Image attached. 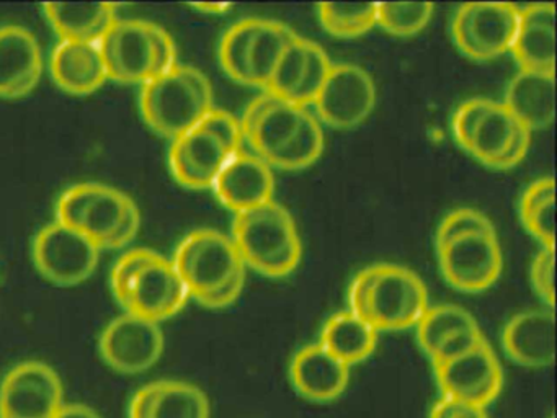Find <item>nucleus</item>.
<instances>
[{
  "mask_svg": "<svg viewBox=\"0 0 557 418\" xmlns=\"http://www.w3.org/2000/svg\"><path fill=\"white\" fill-rule=\"evenodd\" d=\"M139 108L152 131L174 140L213 110V87L194 65L177 64L143 84Z\"/></svg>",
  "mask_w": 557,
  "mask_h": 418,
  "instance_id": "nucleus-1",
  "label": "nucleus"
},
{
  "mask_svg": "<svg viewBox=\"0 0 557 418\" xmlns=\"http://www.w3.org/2000/svg\"><path fill=\"white\" fill-rule=\"evenodd\" d=\"M231 238L244 265L265 276H286L301 261L298 229L288 209L276 201L237 212Z\"/></svg>",
  "mask_w": 557,
  "mask_h": 418,
  "instance_id": "nucleus-2",
  "label": "nucleus"
},
{
  "mask_svg": "<svg viewBox=\"0 0 557 418\" xmlns=\"http://www.w3.org/2000/svg\"><path fill=\"white\" fill-rule=\"evenodd\" d=\"M195 299L213 293L246 271L233 238L214 229H198L178 244L172 260Z\"/></svg>",
  "mask_w": 557,
  "mask_h": 418,
  "instance_id": "nucleus-3",
  "label": "nucleus"
},
{
  "mask_svg": "<svg viewBox=\"0 0 557 418\" xmlns=\"http://www.w3.org/2000/svg\"><path fill=\"white\" fill-rule=\"evenodd\" d=\"M520 25V9L508 2H469L459 7L451 33L462 54L488 61L510 51Z\"/></svg>",
  "mask_w": 557,
  "mask_h": 418,
  "instance_id": "nucleus-4",
  "label": "nucleus"
},
{
  "mask_svg": "<svg viewBox=\"0 0 557 418\" xmlns=\"http://www.w3.org/2000/svg\"><path fill=\"white\" fill-rule=\"evenodd\" d=\"M102 248L79 229L54 221L45 225L34 241V261L51 283L76 286L92 276Z\"/></svg>",
  "mask_w": 557,
  "mask_h": 418,
  "instance_id": "nucleus-5",
  "label": "nucleus"
},
{
  "mask_svg": "<svg viewBox=\"0 0 557 418\" xmlns=\"http://www.w3.org/2000/svg\"><path fill=\"white\" fill-rule=\"evenodd\" d=\"M429 309V293L419 274L399 265L380 263L368 297V322L376 330L417 325Z\"/></svg>",
  "mask_w": 557,
  "mask_h": 418,
  "instance_id": "nucleus-6",
  "label": "nucleus"
},
{
  "mask_svg": "<svg viewBox=\"0 0 557 418\" xmlns=\"http://www.w3.org/2000/svg\"><path fill=\"white\" fill-rule=\"evenodd\" d=\"M64 404L63 382L47 362H18L0 382V418H57Z\"/></svg>",
  "mask_w": 557,
  "mask_h": 418,
  "instance_id": "nucleus-7",
  "label": "nucleus"
},
{
  "mask_svg": "<svg viewBox=\"0 0 557 418\" xmlns=\"http://www.w3.org/2000/svg\"><path fill=\"white\" fill-rule=\"evenodd\" d=\"M164 346L161 325L132 312L115 317L99 340L103 361L122 374L148 371L161 359Z\"/></svg>",
  "mask_w": 557,
  "mask_h": 418,
  "instance_id": "nucleus-8",
  "label": "nucleus"
},
{
  "mask_svg": "<svg viewBox=\"0 0 557 418\" xmlns=\"http://www.w3.org/2000/svg\"><path fill=\"white\" fill-rule=\"evenodd\" d=\"M318 120L337 130H351L363 123L376 104V85L360 65L338 62L314 100Z\"/></svg>",
  "mask_w": 557,
  "mask_h": 418,
  "instance_id": "nucleus-9",
  "label": "nucleus"
},
{
  "mask_svg": "<svg viewBox=\"0 0 557 418\" xmlns=\"http://www.w3.org/2000/svg\"><path fill=\"white\" fill-rule=\"evenodd\" d=\"M436 250L443 276L462 293H481L500 276L504 261L495 232L461 235Z\"/></svg>",
  "mask_w": 557,
  "mask_h": 418,
  "instance_id": "nucleus-10",
  "label": "nucleus"
},
{
  "mask_svg": "<svg viewBox=\"0 0 557 418\" xmlns=\"http://www.w3.org/2000/svg\"><path fill=\"white\" fill-rule=\"evenodd\" d=\"M154 23L116 20L99 41L107 74L122 84H146L156 75Z\"/></svg>",
  "mask_w": 557,
  "mask_h": 418,
  "instance_id": "nucleus-11",
  "label": "nucleus"
},
{
  "mask_svg": "<svg viewBox=\"0 0 557 418\" xmlns=\"http://www.w3.org/2000/svg\"><path fill=\"white\" fill-rule=\"evenodd\" d=\"M436 379L445 397L487 407L500 394L504 372L487 342L453 361L436 366Z\"/></svg>",
  "mask_w": 557,
  "mask_h": 418,
  "instance_id": "nucleus-12",
  "label": "nucleus"
},
{
  "mask_svg": "<svg viewBox=\"0 0 557 418\" xmlns=\"http://www.w3.org/2000/svg\"><path fill=\"white\" fill-rule=\"evenodd\" d=\"M188 297L190 293L172 261L158 254L133 278L123 307L159 323L181 312Z\"/></svg>",
  "mask_w": 557,
  "mask_h": 418,
  "instance_id": "nucleus-13",
  "label": "nucleus"
},
{
  "mask_svg": "<svg viewBox=\"0 0 557 418\" xmlns=\"http://www.w3.org/2000/svg\"><path fill=\"white\" fill-rule=\"evenodd\" d=\"M234 153L213 134L195 126L174 139L169 165L181 185L191 189L213 188L214 180Z\"/></svg>",
  "mask_w": 557,
  "mask_h": 418,
  "instance_id": "nucleus-14",
  "label": "nucleus"
},
{
  "mask_svg": "<svg viewBox=\"0 0 557 418\" xmlns=\"http://www.w3.org/2000/svg\"><path fill=\"white\" fill-rule=\"evenodd\" d=\"M214 193L234 212L247 211L273 201L275 179L272 167L257 153L240 149L234 153L214 180Z\"/></svg>",
  "mask_w": 557,
  "mask_h": 418,
  "instance_id": "nucleus-15",
  "label": "nucleus"
},
{
  "mask_svg": "<svg viewBox=\"0 0 557 418\" xmlns=\"http://www.w3.org/2000/svg\"><path fill=\"white\" fill-rule=\"evenodd\" d=\"M44 74V56L30 29L0 26V98L15 100L34 91Z\"/></svg>",
  "mask_w": 557,
  "mask_h": 418,
  "instance_id": "nucleus-16",
  "label": "nucleus"
},
{
  "mask_svg": "<svg viewBox=\"0 0 557 418\" xmlns=\"http://www.w3.org/2000/svg\"><path fill=\"white\" fill-rule=\"evenodd\" d=\"M508 358L524 368H549L556 359L554 309H531L508 320L502 332Z\"/></svg>",
  "mask_w": 557,
  "mask_h": 418,
  "instance_id": "nucleus-17",
  "label": "nucleus"
},
{
  "mask_svg": "<svg viewBox=\"0 0 557 418\" xmlns=\"http://www.w3.org/2000/svg\"><path fill=\"white\" fill-rule=\"evenodd\" d=\"M289 378L302 397L312 402H331L347 389L350 366L335 358L321 343H315L296 353Z\"/></svg>",
  "mask_w": 557,
  "mask_h": 418,
  "instance_id": "nucleus-18",
  "label": "nucleus"
},
{
  "mask_svg": "<svg viewBox=\"0 0 557 418\" xmlns=\"http://www.w3.org/2000/svg\"><path fill=\"white\" fill-rule=\"evenodd\" d=\"M524 71L556 72V5L531 3L520 10V25L510 49Z\"/></svg>",
  "mask_w": 557,
  "mask_h": 418,
  "instance_id": "nucleus-19",
  "label": "nucleus"
},
{
  "mask_svg": "<svg viewBox=\"0 0 557 418\" xmlns=\"http://www.w3.org/2000/svg\"><path fill=\"white\" fill-rule=\"evenodd\" d=\"M50 71L58 87L73 95L94 94L109 81L99 42L61 39L51 52Z\"/></svg>",
  "mask_w": 557,
  "mask_h": 418,
  "instance_id": "nucleus-20",
  "label": "nucleus"
},
{
  "mask_svg": "<svg viewBox=\"0 0 557 418\" xmlns=\"http://www.w3.org/2000/svg\"><path fill=\"white\" fill-rule=\"evenodd\" d=\"M504 107L533 133L556 118V72L524 71L508 82Z\"/></svg>",
  "mask_w": 557,
  "mask_h": 418,
  "instance_id": "nucleus-21",
  "label": "nucleus"
},
{
  "mask_svg": "<svg viewBox=\"0 0 557 418\" xmlns=\"http://www.w3.org/2000/svg\"><path fill=\"white\" fill-rule=\"evenodd\" d=\"M119 3L67 2L45 3L48 22L61 39L99 42L116 22Z\"/></svg>",
  "mask_w": 557,
  "mask_h": 418,
  "instance_id": "nucleus-22",
  "label": "nucleus"
},
{
  "mask_svg": "<svg viewBox=\"0 0 557 418\" xmlns=\"http://www.w3.org/2000/svg\"><path fill=\"white\" fill-rule=\"evenodd\" d=\"M308 111L306 107L278 98L257 121L244 140L250 144L253 153L272 167L273 160L288 146Z\"/></svg>",
  "mask_w": 557,
  "mask_h": 418,
  "instance_id": "nucleus-23",
  "label": "nucleus"
},
{
  "mask_svg": "<svg viewBox=\"0 0 557 418\" xmlns=\"http://www.w3.org/2000/svg\"><path fill=\"white\" fill-rule=\"evenodd\" d=\"M319 343L345 365H357L376 348L377 330L363 317L344 310L325 322Z\"/></svg>",
  "mask_w": 557,
  "mask_h": 418,
  "instance_id": "nucleus-24",
  "label": "nucleus"
},
{
  "mask_svg": "<svg viewBox=\"0 0 557 418\" xmlns=\"http://www.w3.org/2000/svg\"><path fill=\"white\" fill-rule=\"evenodd\" d=\"M521 126L523 124L504 107V103L492 101L472 134L468 152L484 165L497 169L498 162L510 149Z\"/></svg>",
  "mask_w": 557,
  "mask_h": 418,
  "instance_id": "nucleus-25",
  "label": "nucleus"
},
{
  "mask_svg": "<svg viewBox=\"0 0 557 418\" xmlns=\"http://www.w3.org/2000/svg\"><path fill=\"white\" fill-rule=\"evenodd\" d=\"M132 201L133 199L120 189L97 183L92 198L81 219L79 231L103 250L119 231Z\"/></svg>",
  "mask_w": 557,
  "mask_h": 418,
  "instance_id": "nucleus-26",
  "label": "nucleus"
},
{
  "mask_svg": "<svg viewBox=\"0 0 557 418\" xmlns=\"http://www.w3.org/2000/svg\"><path fill=\"white\" fill-rule=\"evenodd\" d=\"M298 38L285 23L260 19L249 52V85L265 90L283 52Z\"/></svg>",
  "mask_w": 557,
  "mask_h": 418,
  "instance_id": "nucleus-27",
  "label": "nucleus"
},
{
  "mask_svg": "<svg viewBox=\"0 0 557 418\" xmlns=\"http://www.w3.org/2000/svg\"><path fill=\"white\" fill-rule=\"evenodd\" d=\"M210 401L197 385L184 381L156 382L149 418H210Z\"/></svg>",
  "mask_w": 557,
  "mask_h": 418,
  "instance_id": "nucleus-28",
  "label": "nucleus"
},
{
  "mask_svg": "<svg viewBox=\"0 0 557 418\" xmlns=\"http://www.w3.org/2000/svg\"><path fill=\"white\" fill-rule=\"evenodd\" d=\"M478 327L474 317L459 306L443 304L429 307L422 319L417 322V340L426 355H432L436 346L453 333L462 329Z\"/></svg>",
  "mask_w": 557,
  "mask_h": 418,
  "instance_id": "nucleus-29",
  "label": "nucleus"
},
{
  "mask_svg": "<svg viewBox=\"0 0 557 418\" xmlns=\"http://www.w3.org/2000/svg\"><path fill=\"white\" fill-rule=\"evenodd\" d=\"M260 19L233 23L220 42V62L224 72L239 84L249 85V52L259 29Z\"/></svg>",
  "mask_w": 557,
  "mask_h": 418,
  "instance_id": "nucleus-30",
  "label": "nucleus"
},
{
  "mask_svg": "<svg viewBox=\"0 0 557 418\" xmlns=\"http://www.w3.org/2000/svg\"><path fill=\"white\" fill-rule=\"evenodd\" d=\"M319 20L331 35L357 38L376 25V3H319Z\"/></svg>",
  "mask_w": 557,
  "mask_h": 418,
  "instance_id": "nucleus-31",
  "label": "nucleus"
},
{
  "mask_svg": "<svg viewBox=\"0 0 557 418\" xmlns=\"http://www.w3.org/2000/svg\"><path fill=\"white\" fill-rule=\"evenodd\" d=\"M324 150V133L318 118L308 111L288 146L273 160L272 165L282 170H302L312 165Z\"/></svg>",
  "mask_w": 557,
  "mask_h": 418,
  "instance_id": "nucleus-32",
  "label": "nucleus"
},
{
  "mask_svg": "<svg viewBox=\"0 0 557 418\" xmlns=\"http://www.w3.org/2000/svg\"><path fill=\"white\" fill-rule=\"evenodd\" d=\"M433 9L430 2L376 3V25L391 35L413 36L429 25Z\"/></svg>",
  "mask_w": 557,
  "mask_h": 418,
  "instance_id": "nucleus-33",
  "label": "nucleus"
},
{
  "mask_svg": "<svg viewBox=\"0 0 557 418\" xmlns=\"http://www.w3.org/2000/svg\"><path fill=\"white\" fill-rule=\"evenodd\" d=\"M331 69L332 62L327 52L321 46L308 39L305 69H302L301 78H299L295 90L289 95L288 101L306 108L314 103L315 97L321 91Z\"/></svg>",
  "mask_w": 557,
  "mask_h": 418,
  "instance_id": "nucleus-34",
  "label": "nucleus"
},
{
  "mask_svg": "<svg viewBox=\"0 0 557 418\" xmlns=\"http://www.w3.org/2000/svg\"><path fill=\"white\" fill-rule=\"evenodd\" d=\"M306 45H308V39L298 36L286 48V51L280 58L278 64H276L275 71H273L272 77H270L269 84H267V91L288 101L289 95L298 85L302 69H305Z\"/></svg>",
  "mask_w": 557,
  "mask_h": 418,
  "instance_id": "nucleus-35",
  "label": "nucleus"
},
{
  "mask_svg": "<svg viewBox=\"0 0 557 418\" xmlns=\"http://www.w3.org/2000/svg\"><path fill=\"white\" fill-rule=\"evenodd\" d=\"M472 232H495L494 224L487 216L472 208L456 209L449 212L438 231H436V248L443 247L448 242L461 237V235L472 234Z\"/></svg>",
  "mask_w": 557,
  "mask_h": 418,
  "instance_id": "nucleus-36",
  "label": "nucleus"
},
{
  "mask_svg": "<svg viewBox=\"0 0 557 418\" xmlns=\"http://www.w3.org/2000/svg\"><path fill=\"white\" fill-rule=\"evenodd\" d=\"M156 255L158 251L149 250V248H133L116 260L112 274H110V284H112L113 296L122 306H125L126 294H128L133 278Z\"/></svg>",
  "mask_w": 557,
  "mask_h": 418,
  "instance_id": "nucleus-37",
  "label": "nucleus"
},
{
  "mask_svg": "<svg viewBox=\"0 0 557 418\" xmlns=\"http://www.w3.org/2000/svg\"><path fill=\"white\" fill-rule=\"evenodd\" d=\"M487 342L484 333L478 327H471V329L458 330V332L449 335L448 339L443 340L435 352L430 355L432 358L433 366H442L445 362L453 361V359L459 358V356L466 355V353L472 352V349L479 348Z\"/></svg>",
  "mask_w": 557,
  "mask_h": 418,
  "instance_id": "nucleus-38",
  "label": "nucleus"
},
{
  "mask_svg": "<svg viewBox=\"0 0 557 418\" xmlns=\"http://www.w3.org/2000/svg\"><path fill=\"white\" fill-rule=\"evenodd\" d=\"M97 183H77L70 186L58 199L57 221L70 228L79 229L84 211L92 198Z\"/></svg>",
  "mask_w": 557,
  "mask_h": 418,
  "instance_id": "nucleus-39",
  "label": "nucleus"
},
{
  "mask_svg": "<svg viewBox=\"0 0 557 418\" xmlns=\"http://www.w3.org/2000/svg\"><path fill=\"white\" fill-rule=\"evenodd\" d=\"M208 133L220 139L231 152H239L243 149L244 137L240 131V123L236 116L224 110H213L205 114L203 120L197 124Z\"/></svg>",
  "mask_w": 557,
  "mask_h": 418,
  "instance_id": "nucleus-40",
  "label": "nucleus"
},
{
  "mask_svg": "<svg viewBox=\"0 0 557 418\" xmlns=\"http://www.w3.org/2000/svg\"><path fill=\"white\" fill-rule=\"evenodd\" d=\"M491 103L492 100L488 98H471V100L459 104L455 116H453V134L462 149L468 150L472 134Z\"/></svg>",
  "mask_w": 557,
  "mask_h": 418,
  "instance_id": "nucleus-41",
  "label": "nucleus"
},
{
  "mask_svg": "<svg viewBox=\"0 0 557 418\" xmlns=\"http://www.w3.org/2000/svg\"><path fill=\"white\" fill-rule=\"evenodd\" d=\"M520 218L527 231L537 238L543 247H554V235H556V231H554L556 229V201L554 199L520 214Z\"/></svg>",
  "mask_w": 557,
  "mask_h": 418,
  "instance_id": "nucleus-42",
  "label": "nucleus"
},
{
  "mask_svg": "<svg viewBox=\"0 0 557 418\" xmlns=\"http://www.w3.org/2000/svg\"><path fill=\"white\" fill-rule=\"evenodd\" d=\"M531 283L541 299L554 309V247H543L531 263Z\"/></svg>",
  "mask_w": 557,
  "mask_h": 418,
  "instance_id": "nucleus-43",
  "label": "nucleus"
},
{
  "mask_svg": "<svg viewBox=\"0 0 557 418\" xmlns=\"http://www.w3.org/2000/svg\"><path fill=\"white\" fill-rule=\"evenodd\" d=\"M377 271H380V265H371V267L364 268L354 278L350 287H348V306H350L348 310L367 320L368 297H370V291L373 287L374 280H376Z\"/></svg>",
  "mask_w": 557,
  "mask_h": 418,
  "instance_id": "nucleus-44",
  "label": "nucleus"
},
{
  "mask_svg": "<svg viewBox=\"0 0 557 418\" xmlns=\"http://www.w3.org/2000/svg\"><path fill=\"white\" fill-rule=\"evenodd\" d=\"M152 35H154L156 48V75L164 74L171 71L172 67L178 64L177 62V48H175L174 39L172 36L162 28L161 25H152Z\"/></svg>",
  "mask_w": 557,
  "mask_h": 418,
  "instance_id": "nucleus-45",
  "label": "nucleus"
},
{
  "mask_svg": "<svg viewBox=\"0 0 557 418\" xmlns=\"http://www.w3.org/2000/svg\"><path fill=\"white\" fill-rule=\"evenodd\" d=\"M430 418H488V415L484 407L443 395L433 405Z\"/></svg>",
  "mask_w": 557,
  "mask_h": 418,
  "instance_id": "nucleus-46",
  "label": "nucleus"
},
{
  "mask_svg": "<svg viewBox=\"0 0 557 418\" xmlns=\"http://www.w3.org/2000/svg\"><path fill=\"white\" fill-rule=\"evenodd\" d=\"M244 283H246V271L234 276L230 283L218 287L213 293L207 294V296L200 297L197 300L201 306L210 307V309H221V307L231 306L243 293Z\"/></svg>",
  "mask_w": 557,
  "mask_h": 418,
  "instance_id": "nucleus-47",
  "label": "nucleus"
},
{
  "mask_svg": "<svg viewBox=\"0 0 557 418\" xmlns=\"http://www.w3.org/2000/svg\"><path fill=\"white\" fill-rule=\"evenodd\" d=\"M554 198H556V183H554L553 176L536 180V182L530 183L521 195L520 214H524V212L531 211L536 206Z\"/></svg>",
  "mask_w": 557,
  "mask_h": 418,
  "instance_id": "nucleus-48",
  "label": "nucleus"
},
{
  "mask_svg": "<svg viewBox=\"0 0 557 418\" xmlns=\"http://www.w3.org/2000/svg\"><path fill=\"white\" fill-rule=\"evenodd\" d=\"M139 228H141V212L135 201L126 209L125 218L120 224L119 231L113 235L112 241L107 244L106 248L115 250V248H123L138 235Z\"/></svg>",
  "mask_w": 557,
  "mask_h": 418,
  "instance_id": "nucleus-49",
  "label": "nucleus"
},
{
  "mask_svg": "<svg viewBox=\"0 0 557 418\" xmlns=\"http://www.w3.org/2000/svg\"><path fill=\"white\" fill-rule=\"evenodd\" d=\"M280 97L276 95L270 94V91H263L259 97L253 98L250 101L249 107L244 111L243 118H240V131H243V137H246L247 134L252 131V127L256 126L257 121L262 118V114L278 100Z\"/></svg>",
  "mask_w": 557,
  "mask_h": 418,
  "instance_id": "nucleus-50",
  "label": "nucleus"
},
{
  "mask_svg": "<svg viewBox=\"0 0 557 418\" xmlns=\"http://www.w3.org/2000/svg\"><path fill=\"white\" fill-rule=\"evenodd\" d=\"M156 382L143 385L133 395L132 404H129V418H149L151 415L152 401H154Z\"/></svg>",
  "mask_w": 557,
  "mask_h": 418,
  "instance_id": "nucleus-51",
  "label": "nucleus"
},
{
  "mask_svg": "<svg viewBox=\"0 0 557 418\" xmlns=\"http://www.w3.org/2000/svg\"><path fill=\"white\" fill-rule=\"evenodd\" d=\"M57 418H102L92 407L86 404H64L63 408L58 411Z\"/></svg>",
  "mask_w": 557,
  "mask_h": 418,
  "instance_id": "nucleus-52",
  "label": "nucleus"
},
{
  "mask_svg": "<svg viewBox=\"0 0 557 418\" xmlns=\"http://www.w3.org/2000/svg\"><path fill=\"white\" fill-rule=\"evenodd\" d=\"M191 9L200 10L203 13H213V15H221V13L227 12L233 9V3L227 2H200L190 3Z\"/></svg>",
  "mask_w": 557,
  "mask_h": 418,
  "instance_id": "nucleus-53",
  "label": "nucleus"
}]
</instances>
